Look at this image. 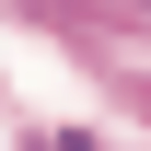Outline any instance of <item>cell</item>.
<instances>
[{
    "instance_id": "obj_1",
    "label": "cell",
    "mask_w": 151,
    "mask_h": 151,
    "mask_svg": "<svg viewBox=\"0 0 151 151\" xmlns=\"http://www.w3.org/2000/svg\"><path fill=\"white\" fill-rule=\"evenodd\" d=\"M128 105H139V116H151V70H139V81H128Z\"/></svg>"
}]
</instances>
